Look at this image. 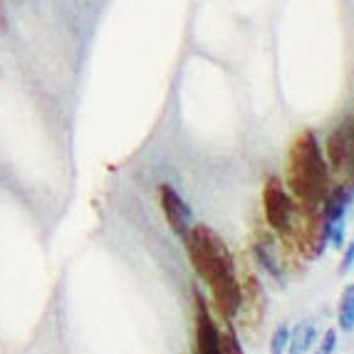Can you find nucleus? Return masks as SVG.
Returning a JSON list of instances; mask_svg holds the SVG:
<instances>
[{
    "instance_id": "obj_1",
    "label": "nucleus",
    "mask_w": 354,
    "mask_h": 354,
    "mask_svg": "<svg viewBox=\"0 0 354 354\" xmlns=\"http://www.w3.org/2000/svg\"><path fill=\"white\" fill-rule=\"evenodd\" d=\"M285 186L302 208H319L332 189V174L317 134L300 131L288 151V178Z\"/></svg>"
},
{
    "instance_id": "obj_2",
    "label": "nucleus",
    "mask_w": 354,
    "mask_h": 354,
    "mask_svg": "<svg viewBox=\"0 0 354 354\" xmlns=\"http://www.w3.org/2000/svg\"><path fill=\"white\" fill-rule=\"evenodd\" d=\"M183 245H186V253H189V260L191 266H194L196 275L208 288L238 278L236 258L230 253L228 243L211 225L194 223L189 233H186V238H183Z\"/></svg>"
},
{
    "instance_id": "obj_3",
    "label": "nucleus",
    "mask_w": 354,
    "mask_h": 354,
    "mask_svg": "<svg viewBox=\"0 0 354 354\" xmlns=\"http://www.w3.org/2000/svg\"><path fill=\"white\" fill-rule=\"evenodd\" d=\"M263 211L268 228L280 238V243H288L295 230L300 206L278 176H270L263 186Z\"/></svg>"
},
{
    "instance_id": "obj_4",
    "label": "nucleus",
    "mask_w": 354,
    "mask_h": 354,
    "mask_svg": "<svg viewBox=\"0 0 354 354\" xmlns=\"http://www.w3.org/2000/svg\"><path fill=\"white\" fill-rule=\"evenodd\" d=\"M325 159L335 183L354 186V119L347 117L344 122L330 131L325 142Z\"/></svg>"
},
{
    "instance_id": "obj_5",
    "label": "nucleus",
    "mask_w": 354,
    "mask_h": 354,
    "mask_svg": "<svg viewBox=\"0 0 354 354\" xmlns=\"http://www.w3.org/2000/svg\"><path fill=\"white\" fill-rule=\"evenodd\" d=\"M194 319H196V354H218L221 327L213 319L211 307L203 297L201 288H194Z\"/></svg>"
},
{
    "instance_id": "obj_6",
    "label": "nucleus",
    "mask_w": 354,
    "mask_h": 354,
    "mask_svg": "<svg viewBox=\"0 0 354 354\" xmlns=\"http://www.w3.org/2000/svg\"><path fill=\"white\" fill-rule=\"evenodd\" d=\"M156 198H159V206L164 211V218L169 223V228L183 241L186 233L191 230V225H194V211H191V206L183 201V196L174 189L171 183H159Z\"/></svg>"
},
{
    "instance_id": "obj_7",
    "label": "nucleus",
    "mask_w": 354,
    "mask_h": 354,
    "mask_svg": "<svg viewBox=\"0 0 354 354\" xmlns=\"http://www.w3.org/2000/svg\"><path fill=\"white\" fill-rule=\"evenodd\" d=\"M272 233L268 225H258L253 233V241H250V253H253L255 263L263 268L268 278L275 280L278 285H283L285 280V268L280 263L278 253H275V243H272Z\"/></svg>"
},
{
    "instance_id": "obj_8",
    "label": "nucleus",
    "mask_w": 354,
    "mask_h": 354,
    "mask_svg": "<svg viewBox=\"0 0 354 354\" xmlns=\"http://www.w3.org/2000/svg\"><path fill=\"white\" fill-rule=\"evenodd\" d=\"M238 317H243L245 327H258L266 319V290L263 283L255 278L253 272H245L241 280V310Z\"/></svg>"
},
{
    "instance_id": "obj_9",
    "label": "nucleus",
    "mask_w": 354,
    "mask_h": 354,
    "mask_svg": "<svg viewBox=\"0 0 354 354\" xmlns=\"http://www.w3.org/2000/svg\"><path fill=\"white\" fill-rule=\"evenodd\" d=\"M317 344V330L313 325H297L290 330L288 339V354H307Z\"/></svg>"
},
{
    "instance_id": "obj_10",
    "label": "nucleus",
    "mask_w": 354,
    "mask_h": 354,
    "mask_svg": "<svg viewBox=\"0 0 354 354\" xmlns=\"http://www.w3.org/2000/svg\"><path fill=\"white\" fill-rule=\"evenodd\" d=\"M339 330L342 332H354V283H349L342 290L339 297Z\"/></svg>"
},
{
    "instance_id": "obj_11",
    "label": "nucleus",
    "mask_w": 354,
    "mask_h": 354,
    "mask_svg": "<svg viewBox=\"0 0 354 354\" xmlns=\"http://www.w3.org/2000/svg\"><path fill=\"white\" fill-rule=\"evenodd\" d=\"M218 354H245L243 352L241 337L233 330V322H225V327L221 330V347Z\"/></svg>"
},
{
    "instance_id": "obj_12",
    "label": "nucleus",
    "mask_w": 354,
    "mask_h": 354,
    "mask_svg": "<svg viewBox=\"0 0 354 354\" xmlns=\"http://www.w3.org/2000/svg\"><path fill=\"white\" fill-rule=\"evenodd\" d=\"M288 339H290V327L278 325L270 337V354H285L288 352Z\"/></svg>"
},
{
    "instance_id": "obj_13",
    "label": "nucleus",
    "mask_w": 354,
    "mask_h": 354,
    "mask_svg": "<svg viewBox=\"0 0 354 354\" xmlns=\"http://www.w3.org/2000/svg\"><path fill=\"white\" fill-rule=\"evenodd\" d=\"M352 270H354V241H349V243H344L342 260H339V268H337V272H339V275H349Z\"/></svg>"
},
{
    "instance_id": "obj_14",
    "label": "nucleus",
    "mask_w": 354,
    "mask_h": 354,
    "mask_svg": "<svg viewBox=\"0 0 354 354\" xmlns=\"http://www.w3.org/2000/svg\"><path fill=\"white\" fill-rule=\"evenodd\" d=\"M337 349V330H327L322 339H317V349L315 354H335Z\"/></svg>"
}]
</instances>
